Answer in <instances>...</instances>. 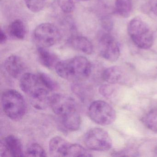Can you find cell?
I'll list each match as a JSON object with an SVG mask.
<instances>
[{
    "instance_id": "cell-1",
    "label": "cell",
    "mask_w": 157,
    "mask_h": 157,
    "mask_svg": "<svg viewBox=\"0 0 157 157\" xmlns=\"http://www.w3.org/2000/svg\"><path fill=\"white\" fill-rule=\"evenodd\" d=\"M20 86L35 108L43 110L49 105L55 83L48 75L43 73H25L21 78Z\"/></svg>"
},
{
    "instance_id": "cell-2",
    "label": "cell",
    "mask_w": 157,
    "mask_h": 157,
    "mask_svg": "<svg viewBox=\"0 0 157 157\" xmlns=\"http://www.w3.org/2000/svg\"><path fill=\"white\" fill-rule=\"evenodd\" d=\"M55 68L59 77L73 82H80L87 79L92 72L90 62L81 56L59 61Z\"/></svg>"
},
{
    "instance_id": "cell-3",
    "label": "cell",
    "mask_w": 157,
    "mask_h": 157,
    "mask_svg": "<svg viewBox=\"0 0 157 157\" xmlns=\"http://www.w3.org/2000/svg\"><path fill=\"white\" fill-rule=\"evenodd\" d=\"M2 105L3 112L13 120H19L25 114V101L21 94L14 90H8L2 95Z\"/></svg>"
},
{
    "instance_id": "cell-4",
    "label": "cell",
    "mask_w": 157,
    "mask_h": 157,
    "mask_svg": "<svg viewBox=\"0 0 157 157\" xmlns=\"http://www.w3.org/2000/svg\"><path fill=\"white\" fill-rule=\"evenodd\" d=\"M128 33L133 43L137 47L147 49L152 46L153 36L148 25L140 18H135L130 21Z\"/></svg>"
},
{
    "instance_id": "cell-5",
    "label": "cell",
    "mask_w": 157,
    "mask_h": 157,
    "mask_svg": "<svg viewBox=\"0 0 157 157\" xmlns=\"http://www.w3.org/2000/svg\"><path fill=\"white\" fill-rule=\"evenodd\" d=\"M88 114L90 119L94 123L105 126L113 123L116 117L114 109L108 103L98 100L90 105Z\"/></svg>"
},
{
    "instance_id": "cell-6",
    "label": "cell",
    "mask_w": 157,
    "mask_h": 157,
    "mask_svg": "<svg viewBox=\"0 0 157 157\" xmlns=\"http://www.w3.org/2000/svg\"><path fill=\"white\" fill-rule=\"evenodd\" d=\"M84 143L89 149L95 151H105L110 149L112 140L108 133L104 129L94 128L85 134Z\"/></svg>"
},
{
    "instance_id": "cell-7",
    "label": "cell",
    "mask_w": 157,
    "mask_h": 157,
    "mask_svg": "<svg viewBox=\"0 0 157 157\" xmlns=\"http://www.w3.org/2000/svg\"><path fill=\"white\" fill-rule=\"evenodd\" d=\"M34 37L39 46L47 48L56 44L60 40L61 34L55 25L45 23L39 25L36 28Z\"/></svg>"
},
{
    "instance_id": "cell-8",
    "label": "cell",
    "mask_w": 157,
    "mask_h": 157,
    "mask_svg": "<svg viewBox=\"0 0 157 157\" xmlns=\"http://www.w3.org/2000/svg\"><path fill=\"white\" fill-rule=\"evenodd\" d=\"M49 106L54 113L61 118L78 111L75 100L70 96L61 94H52Z\"/></svg>"
},
{
    "instance_id": "cell-9",
    "label": "cell",
    "mask_w": 157,
    "mask_h": 157,
    "mask_svg": "<svg viewBox=\"0 0 157 157\" xmlns=\"http://www.w3.org/2000/svg\"><path fill=\"white\" fill-rule=\"evenodd\" d=\"M100 54L104 58L110 61H115L120 56V48L113 36L108 33L101 36L99 41Z\"/></svg>"
},
{
    "instance_id": "cell-10",
    "label": "cell",
    "mask_w": 157,
    "mask_h": 157,
    "mask_svg": "<svg viewBox=\"0 0 157 157\" xmlns=\"http://www.w3.org/2000/svg\"><path fill=\"white\" fill-rule=\"evenodd\" d=\"M0 154L5 157L25 156L22 144L20 140L13 135H9L2 140Z\"/></svg>"
},
{
    "instance_id": "cell-11",
    "label": "cell",
    "mask_w": 157,
    "mask_h": 157,
    "mask_svg": "<svg viewBox=\"0 0 157 157\" xmlns=\"http://www.w3.org/2000/svg\"><path fill=\"white\" fill-rule=\"evenodd\" d=\"M4 67L12 78H18L25 74V66L22 59L18 56L12 55L8 57L4 61Z\"/></svg>"
},
{
    "instance_id": "cell-12",
    "label": "cell",
    "mask_w": 157,
    "mask_h": 157,
    "mask_svg": "<svg viewBox=\"0 0 157 157\" xmlns=\"http://www.w3.org/2000/svg\"><path fill=\"white\" fill-rule=\"evenodd\" d=\"M70 143L65 139L59 136L52 138L49 142L50 155L55 157H66Z\"/></svg>"
},
{
    "instance_id": "cell-13",
    "label": "cell",
    "mask_w": 157,
    "mask_h": 157,
    "mask_svg": "<svg viewBox=\"0 0 157 157\" xmlns=\"http://www.w3.org/2000/svg\"><path fill=\"white\" fill-rule=\"evenodd\" d=\"M103 79L110 84L121 83L124 82L125 74L124 70L118 66L105 69L102 74Z\"/></svg>"
},
{
    "instance_id": "cell-14",
    "label": "cell",
    "mask_w": 157,
    "mask_h": 157,
    "mask_svg": "<svg viewBox=\"0 0 157 157\" xmlns=\"http://www.w3.org/2000/svg\"><path fill=\"white\" fill-rule=\"evenodd\" d=\"M68 43L71 48L84 54L90 55L93 51V45L91 42L84 36H72L69 39Z\"/></svg>"
},
{
    "instance_id": "cell-15",
    "label": "cell",
    "mask_w": 157,
    "mask_h": 157,
    "mask_svg": "<svg viewBox=\"0 0 157 157\" xmlns=\"http://www.w3.org/2000/svg\"><path fill=\"white\" fill-rule=\"evenodd\" d=\"M37 55L41 64L48 68L55 67L59 61L57 57L48 50L46 48L39 46L37 49Z\"/></svg>"
},
{
    "instance_id": "cell-16",
    "label": "cell",
    "mask_w": 157,
    "mask_h": 157,
    "mask_svg": "<svg viewBox=\"0 0 157 157\" xmlns=\"http://www.w3.org/2000/svg\"><path fill=\"white\" fill-rule=\"evenodd\" d=\"M61 119L63 126L70 131H77L80 127L81 118L78 111H76Z\"/></svg>"
},
{
    "instance_id": "cell-17",
    "label": "cell",
    "mask_w": 157,
    "mask_h": 157,
    "mask_svg": "<svg viewBox=\"0 0 157 157\" xmlns=\"http://www.w3.org/2000/svg\"><path fill=\"white\" fill-rule=\"evenodd\" d=\"M9 32L10 36L14 39H23L26 34L25 25L21 20H15L9 26Z\"/></svg>"
},
{
    "instance_id": "cell-18",
    "label": "cell",
    "mask_w": 157,
    "mask_h": 157,
    "mask_svg": "<svg viewBox=\"0 0 157 157\" xmlns=\"http://www.w3.org/2000/svg\"><path fill=\"white\" fill-rule=\"evenodd\" d=\"M116 11L123 18H128L132 12L133 5L131 0H115Z\"/></svg>"
},
{
    "instance_id": "cell-19",
    "label": "cell",
    "mask_w": 157,
    "mask_h": 157,
    "mask_svg": "<svg viewBox=\"0 0 157 157\" xmlns=\"http://www.w3.org/2000/svg\"><path fill=\"white\" fill-rule=\"evenodd\" d=\"M92 156L90 152L82 146L71 143L66 154V157H91Z\"/></svg>"
},
{
    "instance_id": "cell-20",
    "label": "cell",
    "mask_w": 157,
    "mask_h": 157,
    "mask_svg": "<svg viewBox=\"0 0 157 157\" xmlns=\"http://www.w3.org/2000/svg\"><path fill=\"white\" fill-rule=\"evenodd\" d=\"M143 122L148 129L157 133V108L149 111L143 117Z\"/></svg>"
},
{
    "instance_id": "cell-21",
    "label": "cell",
    "mask_w": 157,
    "mask_h": 157,
    "mask_svg": "<svg viewBox=\"0 0 157 157\" xmlns=\"http://www.w3.org/2000/svg\"><path fill=\"white\" fill-rule=\"evenodd\" d=\"M25 156L27 157H46L47 153L44 148L38 143L31 144L25 151Z\"/></svg>"
},
{
    "instance_id": "cell-22",
    "label": "cell",
    "mask_w": 157,
    "mask_h": 157,
    "mask_svg": "<svg viewBox=\"0 0 157 157\" xmlns=\"http://www.w3.org/2000/svg\"><path fill=\"white\" fill-rule=\"evenodd\" d=\"M24 2L26 7L30 11L37 13L44 8L46 0H24Z\"/></svg>"
},
{
    "instance_id": "cell-23",
    "label": "cell",
    "mask_w": 157,
    "mask_h": 157,
    "mask_svg": "<svg viewBox=\"0 0 157 157\" xmlns=\"http://www.w3.org/2000/svg\"><path fill=\"white\" fill-rule=\"evenodd\" d=\"M57 3L61 10L65 13L72 12L75 8L73 0H57Z\"/></svg>"
},
{
    "instance_id": "cell-24",
    "label": "cell",
    "mask_w": 157,
    "mask_h": 157,
    "mask_svg": "<svg viewBox=\"0 0 157 157\" xmlns=\"http://www.w3.org/2000/svg\"><path fill=\"white\" fill-rule=\"evenodd\" d=\"M100 91L101 94L105 97H109L113 93V89L110 85H104L101 87Z\"/></svg>"
},
{
    "instance_id": "cell-25",
    "label": "cell",
    "mask_w": 157,
    "mask_h": 157,
    "mask_svg": "<svg viewBox=\"0 0 157 157\" xmlns=\"http://www.w3.org/2000/svg\"><path fill=\"white\" fill-rule=\"evenodd\" d=\"M151 5L152 12L157 17V0H151Z\"/></svg>"
},
{
    "instance_id": "cell-26",
    "label": "cell",
    "mask_w": 157,
    "mask_h": 157,
    "mask_svg": "<svg viewBox=\"0 0 157 157\" xmlns=\"http://www.w3.org/2000/svg\"><path fill=\"white\" fill-rule=\"evenodd\" d=\"M7 39V37L6 34L2 31V30H1V33H0V42H1V44H4L6 42Z\"/></svg>"
},
{
    "instance_id": "cell-27",
    "label": "cell",
    "mask_w": 157,
    "mask_h": 157,
    "mask_svg": "<svg viewBox=\"0 0 157 157\" xmlns=\"http://www.w3.org/2000/svg\"><path fill=\"white\" fill-rule=\"evenodd\" d=\"M78 1H89V0H78Z\"/></svg>"
}]
</instances>
